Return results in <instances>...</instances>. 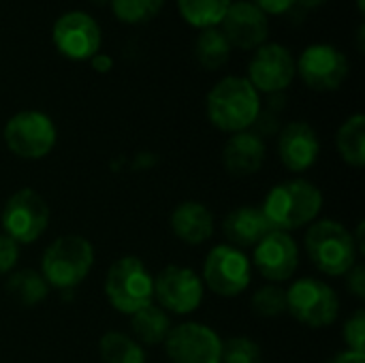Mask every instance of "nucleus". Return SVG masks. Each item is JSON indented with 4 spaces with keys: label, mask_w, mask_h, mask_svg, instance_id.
I'll use <instances>...</instances> for the list:
<instances>
[{
    "label": "nucleus",
    "mask_w": 365,
    "mask_h": 363,
    "mask_svg": "<svg viewBox=\"0 0 365 363\" xmlns=\"http://www.w3.org/2000/svg\"><path fill=\"white\" fill-rule=\"evenodd\" d=\"M207 118L225 133H244L261 116V96L246 77H225L207 94Z\"/></svg>",
    "instance_id": "f257e3e1"
},
{
    "label": "nucleus",
    "mask_w": 365,
    "mask_h": 363,
    "mask_svg": "<svg viewBox=\"0 0 365 363\" xmlns=\"http://www.w3.org/2000/svg\"><path fill=\"white\" fill-rule=\"evenodd\" d=\"M323 208L321 190L308 180H287L276 184L265 197L263 212L276 231H295L310 225Z\"/></svg>",
    "instance_id": "f03ea898"
},
{
    "label": "nucleus",
    "mask_w": 365,
    "mask_h": 363,
    "mask_svg": "<svg viewBox=\"0 0 365 363\" xmlns=\"http://www.w3.org/2000/svg\"><path fill=\"white\" fill-rule=\"evenodd\" d=\"M306 250L312 265L327 276H344L357 263L355 237L338 220L314 223L306 233Z\"/></svg>",
    "instance_id": "7ed1b4c3"
},
{
    "label": "nucleus",
    "mask_w": 365,
    "mask_h": 363,
    "mask_svg": "<svg viewBox=\"0 0 365 363\" xmlns=\"http://www.w3.org/2000/svg\"><path fill=\"white\" fill-rule=\"evenodd\" d=\"M94 263V248L81 235H62L43 255L41 276L49 287L73 289L86 280Z\"/></svg>",
    "instance_id": "20e7f679"
},
{
    "label": "nucleus",
    "mask_w": 365,
    "mask_h": 363,
    "mask_svg": "<svg viewBox=\"0 0 365 363\" xmlns=\"http://www.w3.org/2000/svg\"><path fill=\"white\" fill-rule=\"evenodd\" d=\"M105 295L118 312L135 315L154 302V278L137 257H122L107 272Z\"/></svg>",
    "instance_id": "39448f33"
},
{
    "label": "nucleus",
    "mask_w": 365,
    "mask_h": 363,
    "mask_svg": "<svg viewBox=\"0 0 365 363\" xmlns=\"http://www.w3.org/2000/svg\"><path fill=\"white\" fill-rule=\"evenodd\" d=\"M58 133L51 118L36 109L15 113L4 126L6 148L26 160H38L47 156L56 145Z\"/></svg>",
    "instance_id": "423d86ee"
},
{
    "label": "nucleus",
    "mask_w": 365,
    "mask_h": 363,
    "mask_svg": "<svg viewBox=\"0 0 365 363\" xmlns=\"http://www.w3.org/2000/svg\"><path fill=\"white\" fill-rule=\"evenodd\" d=\"M287 310L299 323L323 329L340 315V300L336 291L314 278H302L287 291Z\"/></svg>",
    "instance_id": "0eeeda50"
},
{
    "label": "nucleus",
    "mask_w": 365,
    "mask_h": 363,
    "mask_svg": "<svg viewBox=\"0 0 365 363\" xmlns=\"http://www.w3.org/2000/svg\"><path fill=\"white\" fill-rule=\"evenodd\" d=\"M49 225V208L32 188H21L11 195L2 210L4 235L17 244L36 242Z\"/></svg>",
    "instance_id": "6e6552de"
},
{
    "label": "nucleus",
    "mask_w": 365,
    "mask_h": 363,
    "mask_svg": "<svg viewBox=\"0 0 365 363\" xmlns=\"http://www.w3.org/2000/svg\"><path fill=\"white\" fill-rule=\"evenodd\" d=\"M203 280L220 297H237L250 285V261L244 250L220 244L210 250L203 265Z\"/></svg>",
    "instance_id": "1a4fd4ad"
},
{
    "label": "nucleus",
    "mask_w": 365,
    "mask_h": 363,
    "mask_svg": "<svg viewBox=\"0 0 365 363\" xmlns=\"http://www.w3.org/2000/svg\"><path fill=\"white\" fill-rule=\"evenodd\" d=\"M295 71L308 88L317 92H329L344 83L349 75V60L338 47L329 43H314L302 51L299 60L295 62Z\"/></svg>",
    "instance_id": "9d476101"
},
{
    "label": "nucleus",
    "mask_w": 365,
    "mask_h": 363,
    "mask_svg": "<svg viewBox=\"0 0 365 363\" xmlns=\"http://www.w3.org/2000/svg\"><path fill=\"white\" fill-rule=\"evenodd\" d=\"M51 41L64 58L90 60L98 53L103 34L92 15L83 11H68L56 19Z\"/></svg>",
    "instance_id": "9b49d317"
},
{
    "label": "nucleus",
    "mask_w": 365,
    "mask_h": 363,
    "mask_svg": "<svg viewBox=\"0 0 365 363\" xmlns=\"http://www.w3.org/2000/svg\"><path fill=\"white\" fill-rule=\"evenodd\" d=\"M165 351L171 363H220L222 340L201 323H184L169 332Z\"/></svg>",
    "instance_id": "f8f14e48"
},
{
    "label": "nucleus",
    "mask_w": 365,
    "mask_h": 363,
    "mask_svg": "<svg viewBox=\"0 0 365 363\" xmlns=\"http://www.w3.org/2000/svg\"><path fill=\"white\" fill-rule=\"evenodd\" d=\"M295 58L280 43H263L248 66V81L257 92L278 94L295 79Z\"/></svg>",
    "instance_id": "ddd939ff"
},
{
    "label": "nucleus",
    "mask_w": 365,
    "mask_h": 363,
    "mask_svg": "<svg viewBox=\"0 0 365 363\" xmlns=\"http://www.w3.org/2000/svg\"><path fill=\"white\" fill-rule=\"evenodd\" d=\"M154 297L165 310L175 315H190L203 302V282L188 267L167 265L154 278Z\"/></svg>",
    "instance_id": "4468645a"
},
{
    "label": "nucleus",
    "mask_w": 365,
    "mask_h": 363,
    "mask_svg": "<svg viewBox=\"0 0 365 363\" xmlns=\"http://www.w3.org/2000/svg\"><path fill=\"white\" fill-rule=\"evenodd\" d=\"M218 28L227 36L229 45L237 49H259L269 36L267 15L246 0L231 2Z\"/></svg>",
    "instance_id": "2eb2a0df"
},
{
    "label": "nucleus",
    "mask_w": 365,
    "mask_h": 363,
    "mask_svg": "<svg viewBox=\"0 0 365 363\" xmlns=\"http://www.w3.org/2000/svg\"><path fill=\"white\" fill-rule=\"evenodd\" d=\"M255 265L272 282L289 280L299 267V250L284 231H272L255 246Z\"/></svg>",
    "instance_id": "dca6fc26"
},
{
    "label": "nucleus",
    "mask_w": 365,
    "mask_h": 363,
    "mask_svg": "<svg viewBox=\"0 0 365 363\" xmlns=\"http://www.w3.org/2000/svg\"><path fill=\"white\" fill-rule=\"evenodd\" d=\"M321 141L308 122H291L282 128L278 139V154L289 171H306L319 160Z\"/></svg>",
    "instance_id": "f3484780"
},
{
    "label": "nucleus",
    "mask_w": 365,
    "mask_h": 363,
    "mask_svg": "<svg viewBox=\"0 0 365 363\" xmlns=\"http://www.w3.org/2000/svg\"><path fill=\"white\" fill-rule=\"evenodd\" d=\"M222 231L229 237L231 246L242 250V248H255L265 235H269L276 229L267 220L263 208L242 205L225 218Z\"/></svg>",
    "instance_id": "a211bd4d"
},
{
    "label": "nucleus",
    "mask_w": 365,
    "mask_h": 363,
    "mask_svg": "<svg viewBox=\"0 0 365 363\" xmlns=\"http://www.w3.org/2000/svg\"><path fill=\"white\" fill-rule=\"evenodd\" d=\"M265 163V143L257 133H235L222 150V165L235 178L257 173Z\"/></svg>",
    "instance_id": "6ab92c4d"
},
{
    "label": "nucleus",
    "mask_w": 365,
    "mask_h": 363,
    "mask_svg": "<svg viewBox=\"0 0 365 363\" xmlns=\"http://www.w3.org/2000/svg\"><path fill=\"white\" fill-rule=\"evenodd\" d=\"M171 231L190 246L207 242L214 233V216L199 201H184L171 214Z\"/></svg>",
    "instance_id": "aec40b11"
},
{
    "label": "nucleus",
    "mask_w": 365,
    "mask_h": 363,
    "mask_svg": "<svg viewBox=\"0 0 365 363\" xmlns=\"http://www.w3.org/2000/svg\"><path fill=\"white\" fill-rule=\"evenodd\" d=\"M130 327L137 338L135 340L137 344L156 347L167 340V336L171 332V321L165 310L150 304V306L137 310L135 315H130Z\"/></svg>",
    "instance_id": "412c9836"
},
{
    "label": "nucleus",
    "mask_w": 365,
    "mask_h": 363,
    "mask_svg": "<svg viewBox=\"0 0 365 363\" xmlns=\"http://www.w3.org/2000/svg\"><path fill=\"white\" fill-rule=\"evenodd\" d=\"M338 152L351 167L365 165V118L364 113L351 116L338 131Z\"/></svg>",
    "instance_id": "4be33fe9"
},
{
    "label": "nucleus",
    "mask_w": 365,
    "mask_h": 363,
    "mask_svg": "<svg viewBox=\"0 0 365 363\" xmlns=\"http://www.w3.org/2000/svg\"><path fill=\"white\" fill-rule=\"evenodd\" d=\"M231 56V45L227 36L220 32V28H203L195 41V58L199 64L207 71H216L225 66V62Z\"/></svg>",
    "instance_id": "5701e85b"
},
{
    "label": "nucleus",
    "mask_w": 365,
    "mask_h": 363,
    "mask_svg": "<svg viewBox=\"0 0 365 363\" xmlns=\"http://www.w3.org/2000/svg\"><path fill=\"white\" fill-rule=\"evenodd\" d=\"M231 2L233 0H178V9L190 26L203 30L216 28L229 11Z\"/></svg>",
    "instance_id": "b1692460"
},
{
    "label": "nucleus",
    "mask_w": 365,
    "mask_h": 363,
    "mask_svg": "<svg viewBox=\"0 0 365 363\" xmlns=\"http://www.w3.org/2000/svg\"><path fill=\"white\" fill-rule=\"evenodd\" d=\"M6 291L21 306H36L38 302H43L47 297L49 285L45 282V278L38 272H34V270H21V272H15L9 278Z\"/></svg>",
    "instance_id": "393cba45"
},
{
    "label": "nucleus",
    "mask_w": 365,
    "mask_h": 363,
    "mask_svg": "<svg viewBox=\"0 0 365 363\" xmlns=\"http://www.w3.org/2000/svg\"><path fill=\"white\" fill-rule=\"evenodd\" d=\"M98 353L105 363H145L141 344L120 332H109L98 342Z\"/></svg>",
    "instance_id": "a878e982"
},
{
    "label": "nucleus",
    "mask_w": 365,
    "mask_h": 363,
    "mask_svg": "<svg viewBox=\"0 0 365 363\" xmlns=\"http://www.w3.org/2000/svg\"><path fill=\"white\" fill-rule=\"evenodd\" d=\"M109 4H111L113 15L122 24L137 26V24H145L154 19L160 13L165 0H111Z\"/></svg>",
    "instance_id": "bb28decb"
},
{
    "label": "nucleus",
    "mask_w": 365,
    "mask_h": 363,
    "mask_svg": "<svg viewBox=\"0 0 365 363\" xmlns=\"http://www.w3.org/2000/svg\"><path fill=\"white\" fill-rule=\"evenodd\" d=\"M252 310L265 319L287 312V291H282L280 287H274V285L259 289L252 295Z\"/></svg>",
    "instance_id": "cd10ccee"
},
{
    "label": "nucleus",
    "mask_w": 365,
    "mask_h": 363,
    "mask_svg": "<svg viewBox=\"0 0 365 363\" xmlns=\"http://www.w3.org/2000/svg\"><path fill=\"white\" fill-rule=\"evenodd\" d=\"M220 363H261V349L255 340L237 336L222 342Z\"/></svg>",
    "instance_id": "c85d7f7f"
},
{
    "label": "nucleus",
    "mask_w": 365,
    "mask_h": 363,
    "mask_svg": "<svg viewBox=\"0 0 365 363\" xmlns=\"http://www.w3.org/2000/svg\"><path fill=\"white\" fill-rule=\"evenodd\" d=\"M344 342L349 344V351L365 353V312L357 310L344 325Z\"/></svg>",
    "instance_id": "c756f323"
},
{
    "label": "nucleus",
    "mask_w": 365,
    "mask_h": 363,
    "mask_svg": "<svg viewBox=\"0 0 365 363\" xmlns=\"http://www.w3.org/2000/svg\"><path fill=\"white\" fill-rule=\"evenodd\" d=\"M17 259H19V244L2 233L0 235V276L9 274L17 265Z\"/></svg>",
    "instance_id": "7c9ffc66"
},
{
    "label": "nucleus",
    "mask_w": 365,
    "mask_h": 363,
    "mask_svg": "<svg viewBox=\"0 0 365 363\" xmlns=\"http://www.w3.org/2000/svg\"><path fill=\"white\" fill-rule=\"evenodd\" d=\"M265 15H284L295 9V0H252Z\"/></svg>",
    "instance_id": "2f4dec72"
},
{
    "label": "nucleus",
    "mask_w": 365,
    "mask_h": 363,
    "mask_svg": "<svg viewBox=\"0 0 365 363\" xmlns=\"http://www.w3.org/2000/svg\"><path fill=\"white\" fill-rule=\"evenodd\" d=\"M349 291L357 297V300H364L365 297V267L364 265H353L349 270Z\"/></svg>",
    "instance_id": "473e14b6"
},
{
    "label": "nucleus",
    "mask_w": 365,
    "mask_h": 363,
    "mask_svg": "<svg viewBox=\"0 0 365 363\" xmlns=\"http://www.w3.org/2000/svg\"><path fill=\"white\" fill-rule=\"evenodd\" d=\"M331 363H365V353L344 351V353H340Z\"/></svg>",
    "instance_id": "72a5a7b5"
},
{
    "label": "nucleus",
    "mask_w": 365,
    "mask_h": 363,
    "mask_svg": "<svg viewBox=\"0 0 365 363\" xmlns=\"http://www.w3.org/2000/svg\"><path fill=\"white\" fill-rule=\"evenodd\" d=\"M90 60H92V66H94L96 71H101V73H105V71L111 68V58L105 56V53H96V56H92Z\"/></svg>",
    "instance_id": "f704fd0d"
},
{
    "label": "nucleus",
    "mask_w": 365,
    "mask_h": 363,
    "mask_svg": "<svg viewBox=\"0 0 365 363\" xmlns=\"http://www.w3.org/2000/svg\"><path fill=\"white\" fill-rule=\"evenodd\" d=\"M325 2L327 0H295V6H302L304 11H310V9H319Z\"/></svg>",
    "instance_id": "c9c22d12"
},
{
    "label": "nucleus",
    "mask_w": 365,
    "mask_h": 363,
    "mask_svg": "<svg viewBox=\"0 0 365 363\" xmlns=\"http://www.w3.org/2000/svg\"><path fill=\"white\" fill-rule=\"evenodd\" d=\"M92 4H98V6H103V4H107V2H111V0H90Z\"/></svg>",
    "instance_id": "e433bc0d"
}]
</instances>
